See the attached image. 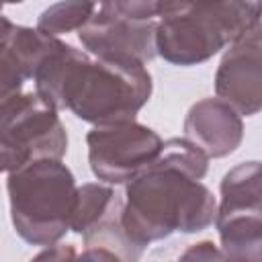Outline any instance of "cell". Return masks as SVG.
<instances>
[{
  "instance_id": "cell-9",
  "label": "cell",
  "mask_w": 262,
  "mask_h": 262,
  "mask_svg": "<svg viewBox=\"0 0 262 262\" xmlns=\"http://www.w3.org/2000/svg\"><path fill=\"white\" fill-rule=\"evenodd\" d=\"M57 41L23 25H12L0 35V102L23 92L25 82L33 80L39 63Z\"/></svg>"
},
{
  "instance_id": "cell-3",
  "label": "cell",
  "mask_w": 262,
  "mask_h": 262,
  "mask_svg": "<svg viewBox=\"0 0 262 262\" xmlns=\"http://www.w3.org/2000/svg\"><path fill=\"white\" fill-rule=\"evenodd\" d=\"M256 25L258 2H160L156 55L174 66H199Z\"/></svg>"
},
{
  "instance_id": "cell-16",
  "label": "cell",
  "mask_w": 262,
  "mask_h": 262,
  "mask_svg": "<svg viewBox=\"0 0 262 262\" xmlns=\"http://www.w3.org/2000/svg\"><path fill=\"white\" fill-rule=\"evenodd\" d=\"M76 256L78 250L72 244H53L33 256L31 262H76Z\"/></svg>"
},
{
  "instance_id": "cell-4",
  "label": "cell",
  "mask_w": 262,
  "mask_h": 262,
  "mask_svg": "<svg viewBox=\"0 0 262 262\" xmlns=\"http://www.w3.org/2000/svg\"><path fill=\"white\" fill-rule=\"evenodd\" d=\"M10 219L31 246H53L70 231L76 205V178L61 160L31 162L8 174Z\"/></svg>"
},
{
  "instance_id": "cell-7",
  "label": "cell",
  "mask_w": 262,
  "mask_h": 262,
  "mask_svg": "<svg viewBox=\"0 0 262 262\" xmlns=\"http://www.w3.org/2000/svg\"><path fill=\"white\" fill-rule=\"evenodd\" d=\"M162 137L137 121L92 127L86 135L92 174L106 184H127L160 154Z\"/></svg>"
},
{
  "instance_id": "cell-8",
  "label": "cell",
  "mask_w": 262,
  "mask_h": 262,
  "mask_svg": "<svg viewBox=\"0 0 262 262\" xmlns=\"http://www.w3.org/2000/svg\"><path fill=\"white\" fill-rule=\"evenodd\" d=\"M262 25L252 27L223 53L215 72V98L239 117L258 115L262 108Z\"/></svg>"
},
{
  "instance_id": "cell-2",
  "label": "cell",
  "mask_w": 262,
  "mask_h": 262,
  "mask_svg": "<svg viewBox=\"0 0 262 262\" xmlns=\"http://www.w3.org/2000/svg\"><path fill=\"white\" fill-rule=\"evenodd\" d=\"M35 94L53 111H72L78 119L102 127L135 121L151 96V74L129 57H92L57 41L39 63Z\"/></svg>"
},
{
  "instance_id": "cell-13",
  "label": "cell",
  "mask_w": 262,
  "mask_h": 262,
  "mask_svg": "<svg viewBox=\"0 0 262 262\" xmlns=\"http://www.w3.org/2000/svg\"><path fill=\"white\" fill-rule=\"evenodd\" d=\"M121 199L108 184L100 182H86L76 190V205L72 213L70 231L82 235L86 233L104 213H108Z\"/></svg>"
},
{
  "instance_id": "cell-5",
  "label": "cell",
  "mask_w": 262,
  "mask_h": 262,
  "mask_svg": "<svg viewBox=\"0 0 262 262\" xmlns=\"http://www.w3.org/2000/svg\"><path fill=\"white\" fill-rule=\"evenodd\" d=\"M68 151L66 127L35 92H20L0 102V172H14L31 162L61 160Z\"/></svg>"
},
{
  "instance_id": "cell-15",
  "label": "cell",
  "mask_w": 262,
  "mask_h": 262,
  "mask_svg": "<svg viewBox=\"0 0 262 262\" xmlns=\"http://www.w3.org/2000/svg\"><path fill=\"white\" fill-rule=\"evenodd\" d=\"M176 262H223L219 246H215L211 239H203L196 244H190L178 258Z\"/></svg>"
},
{
  "instance_id": "cell-14",
  "label": "cell",
  "mask_w": 262,
  "mask_h": 262,
  "mask_svg": "<svg viewBox=\"0 0 262 262\" xmlns=\"http://www.w3.org/2000/svg\"><path fill=\"white\" fill-rule=\"evenodd\" d=\"M96 12L94 2H57L47 6L37 18V31L59 39L63 33L80 31Z\"/></svg>"
},
{
  "instance_id": "cell-12",
  "label": "cell",
  "mask_w": 262,
  "mask_h": 262,
  "mask_svg": "<svg viewBox=\"0 0 262 262\" xmlns=\"http://www.w3.org/2000/svg\"><path fill=\"white\" fill-rule=\"evenodd\" d=\"M221 201L217 211H260L262 170L260 162H244L231 168L221 180Z\"/></svg>"
},
{
  "instance_id": "cell-1",
  "label": "cell",
  "mask_w": 262,
  "mask_h": 262,
  "mask_svg": "<svg viewBox=\"0 0 262 262\" xmlns=\"http://www.w3.org/2000/svg\"><path fill=\"white\" fill-rule=\"evenodd\" d=\"M209 158L188 139L162 143L156 160L125 184L121 225L127 237L145 250L174 231L196 233L213 225L217 201L201 182Z\"/></svg>"
},
{
  "instance_id": "cell-18",
  "label": "cell",
  "mask_w": 262,
  "mask_h": 262,
  "mask_svg": "<svg viewBox=\"0 0 262 262\" xmlns=\"http://www.w3.org/2000/svg\"><path fill=\"white\" fill-rule=\"evenodd\" d=\"M12 25H14V23H12V20H8V18L2 14V6H0V35H4Z\"/></svg>"
},
{
  "instance_id": "cell-17",
  "label": "cell",
  "mask_w": 262,
  "mask_h": 262,
  "mask_svg": "<svg viewBox=\"0 0 262 262\" xmlns=\"http://www.w3.org/2000/svg\"><path fill=\"white\" fill-rule=\"evenodd\" d=\"M76 262H123V260L106 248H84L76 256Z\"/></svg>"
},
{
  "instance_id": "cell-6",
  "label": "cell",
  "mask_w": 262,
  "mask_h": 262,
  "mask_svg": "<svg viewBox=\"0 0 262 262\" xmlns=\"http://www.w3.org/2000/svg\"><path fill=\"white\" fill-rule=\"evenodd\" d=\"M156 0H115L96 4L78 39L92 57H129L143 66L156 57Z\"/></svg>"
},
{
  "instance_id": "cell-10",
  "label": "cell",
  "mask_w": 262,
  "mask_h": 262,
  "mask_svg": "<svg viewBox=\"0 0 262 262\" xmlns=\"http://www.w3.org/2000/svg\"><path fill=\"white\" fill-rule=\"evenodd\" d=\"M184 139L194 143L209 160L233 154L244 139V121L219 98L194 102L184 119Z\"/></svg>"
},
{
  "instance_id": "cell-11",
  "label": "cell",
  "mask_w": 262,
  "mask_h": 262,
  "mask_svg": "<svg viewBox=\"0 0 262 262\" xmlns=\"http://www.w3.org/2000/svg\"><path fill=\"white\" fill-rule=\"evenodd\" d=\"M223 262H262V211L215 213Z\"/></svg>"
}]
</instances>
